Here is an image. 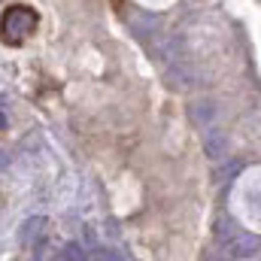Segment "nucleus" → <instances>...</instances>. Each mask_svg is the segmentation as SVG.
Returning a JSON list of instances; mask_svg holds the SVG:
<instances>
[{
  "mask_svg": "<svg viewBox=\"0 0 261 261\" xmlns=\"http://www.w3.org/2000/svg\"><path fill=\"white\" fill-rule=\"evenodd\" d=\"M3 125H6V119H3V116H0V128H3Z\"/></svg>",
  "mask_w": 261,
  "mask_h": 261,
  "instance_id": "6",
  "label": "nucleus"
},
{
  "mask_svg": "<svg viewBox=\"0 0 261 261\" xmlns=\"http://www.w3.org/2000/svg\"><path fill=\"white\" fill-rule=\"evenodd\" d=\"M46 231H49V219H43V216H31V219H24V225H21V231H18V243L28 249H37V246H43V240H46Z\"/></svg>",
  "mask_w": 261,
  "mask_h": 261,
  "instance_id": "2",
  "label": "nucleus"
},
{
  "mask_svg": "<svg viewBox=\"0 0 261 261\" xmlns=\"http://www.w3.org/2000/svg\"><path fill=\"white\" fill-rule=\"evenodd\" d=\"M58 258H85V246L82 243H67L64 249L58 252Z\"/></svg>",
  "mask_w": 261,
  "mask_h": 261,
  "instance_id": "5",
  "label": "nucleus"
},
{
  "mask_svg": "<svg viewBox=\"0 0 261 261\" xmlns=\"http://www.w3.org/2000/svg\"><path fill=\"white\" fill-rule=\"evenodd\" d=\"M37 24H40V15H37L31 6L15 3V6H9V9L0 15V37H3L9 46H21V43L37 31Z\"/></svg>",
  "mask_w": 261,
  "mask_h": 261,
  "instance_id": "1",
  "label": "nucleus"
},
{
  "mask_svg": "<svg viewBox=\"0 0 261 261\" xmlns=\"http://www.w3.org/2000/svg\"><path fill=\"white\" fill-rule=\"evenodd\" d=\"M255 249H258V240L252 237V240H237V243H231V255L234 258H249V255H255Z\"/></svg>",
  "mask_w": 261,
  "mask_h": 261,
  "instance_id": "3",
  "label": "nucleus"
},
{
  "mask_svg": "<svg viewBox=\"0 0 261 261\" xmlns=\"http://www.w3.org/2000/svg\"><path fill=\"white\" fill-rule=\"evenodd\" d=\"M206 149H210V158H219V155L225 152V137L210 134V137H206Z\"/></svg>",
  "mask_w": 261,
  "mask_h": 261,
  "instance_id": "4",
  "label": "nucleus"
}]
</instances>
